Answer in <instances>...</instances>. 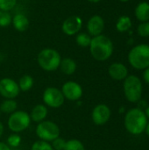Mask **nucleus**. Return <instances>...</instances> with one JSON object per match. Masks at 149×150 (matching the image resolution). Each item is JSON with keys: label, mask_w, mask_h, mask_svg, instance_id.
<instances>
[{"label": "nucleus", "mask_w": 149, "mask_h": 150, "mask_svg": "<svg viewBox=\"0 0 149 150\" xmlns=\"http://www.w3.org/2000/svg\"><path fill=\"white\" fill-rule=\"evenodd\" d=\"M47 113H48V111H47V106L40 104V105H35L32 108L30 113V118H31V120H32L33 122L40 123L45 120V119L47 116Z\"/></svg>", "instance_id": "nucleus-15"}, {"label": "nucleus", "mask_w": 149, "mask_h": 150, "mask_svg": "<svg viewBox=\"0 0 149 150\" xmlns=\"http://www.w3.org/2000/svg\"><path fill=\"white\" fill-rule=\"evenodd\" d=\"M148 123L145 112L138 107L129 110L125 115V127L126 131L133 135H140L144 133Z\"/></svg>", "instance_id": "nucleus-1"}, {"label": "nucleus", "mask_w": 149, "mask_h": 150, "mask_svg": "<svg viewBox=\"0 0 149 150\" xmlns=\"http://www.w3.org/2000/svg\"><path fill=\"white\" fill-rule=\"evenodd\" d=\"M64 150H85L83 143L76 139H72L67 141Z\"/></svg>", "instance_id": "nucleus-23"}, {"label": "nucleus", "mask_w": 149, "mask_h": 150, "mask_svg": "<svg viewBox=\"0 0 149 150\" xmlns=\"http://www.w3.org/2000/svg\"><path fill=\"white\" fill-rule=\"evenodd\" d=\"M145 132L147 134V135L149 137V123H148L147 127H146V129H145Z\"/></svg>", "instance_id": "nucleus-34"}, {"label": "nucleus", "mask_w": 149, "mask_h": 150, "mask_svg": "<svg viewBox=\"0 0 149 150\" xmlns=\"http://www.w3.org/2000/svg\"><path fill=\"white\" fill-rule=\"evenodd\" d=\"M66 142H67V141H65L64 139H62L61 137H58L52 142L51 146L54 150H64L65 146H66Z\"/></svg>", "instance_id": "nucleus-28"}, {"label": "nucleus", "mask_w": 149, "mask_h": 150, "mask_svg": "<svg viewBox=\"0 0 149 150\" xmlns=\"http://www.w3.org/2000/svg\"><path fill=\"white\" fill-rule=\"evenodd\" d=\"M105 28V21L102 17L98 15L92 16L87 23V30L90 36L100 35Z\"/></svg>", "instance_id": "nucleus-13"}, {"label": "nucleus", "mask_w": 149, "mask_h": 150, "mask_svg": "<svg viewBox=\"0 0 149 150\" xmlns=\"http://www.w3.org/2000/svg\"><path fill=\"white\" fill-rule=\"evenodd\" d=\"M123 91L126 98L131 103H138L141 99L143 87L141 79L134 76H128L124 80Z\"/></svg>", "instance_id": "nucleus-3"}, {"label": "nucleus", "mask_w": 149, "mask_h": 150, "mask_svg": "<svg viewBox=\"0 0 149 150\" xmlns=\"http://www.w3.org/2000/svg\"><path fill=\"white\" fill-rule=\"evenodd\" d=\"M32 150H54L51 144L47 142L39 140L32 145Z\"/></svg>", "instance_id": "nucleus-25"}, {"label": "nucleus", "mask_w": 149, "mask_h": 150, "mask_svg": "<svg viewBox=\"0 0 149 150\" xmlns=\"http://www.w3.org/2000/svg\"><path fill=\"white\" fill-rule=\"evenodd\" d=\"M76 44L78 46L83 47H86L90 46V41H91V37L89 33H80L76 34Z\"/></svg>", "instance_id": "nucleus-22"}, {"label": "nucleus", "mask_w": 149, "mask_h": 150, "mask_svg": "<svg viewBox=\"0 0 149 150\" xmlns=\"http://www.w3.org/2000/svg\"><path fill=\"white\" fill-rule=\"evenodd\" d=\"M108 73L110 76L116 81L125 80L128 76L127 68L120 62L112 63L108 69Z\"/></svg>", "instance_id": "nucleus-14"}, {"label": "nucleus", "mask_w": 149, "mask_h": 150, "mask_svg": "<svg viewBox=\"0 0 149 150\" xmlns=\"http://www.w3.org/2000/svg\"><path fill=\"white\" fill-rule=\"evenodd\" d=\"M83 26V20L78 16H71L64 20L61 25L62 32L68 35L72 36L78 33Z\"/></svg>", "instance_id": "nucleus-12"}, {"label": "nucleus", "mask_w": 149, "mask_h": 150, "mask_svg": "<svg viewBox=\"0 0 149 150\" xmlns=\"http://www.w3.org/2000/svg\"><path fill=\"white\" fill-rule=\"evenodd\" d=\"M135 15L136 18L142 21L146 22L149 19V4L146 2H142L138 4L135 9Z\"/></svg>", "instance_id": "nucleus-18"}, {"label": "nucleus", "mask_w": 149, "mask_h": 150, "mask_svg": "<svg viewBox=\"0 0 149 150\" xmlns=\"http://www.w3.org/2000/svg\"><path fill=\"white\" fill-rule=\"evenodd\" d=\"M11 23L14 28L18 32H24L27 30L29 27V19L23 13H17L13 16L11 19Z\"/></svg>", "instance_id": "nucleus-16"}, {"label": "nucleus", "mask_w": 149, "mask_h": 150, "mask_svg": "<svg viewBox=\"0 0 149 150\" xmlns=\"http://www.w3.org/2000/svg\"><path fill=\"white\" fill-rule=\"evenodd\" d=\"M143 79L144 81L149 84V67H148L147 69H145L144 73H143Z\"/></svg>", "instance_id": "nucleus-30"}, {"label": "nucleus", "mask_w": 149, "mask_h": 150, "mask_svg": "<svg viewBox=\"0 0 149 150\" xmlns=\"http://www.w3.org/2000/svg\"><path fill=\"white\" fill-rule=\"evenodd\" d=\"M0 150H11V149L6 143H4V142H0Z\"/></svg>", "instance_id": "nucleus-31"}, {"label": "nucleus", "mask_w": 149, "mask_h": 150, "mask_svg": "<svg viewBox=\"0 0 149 150\" xmlns=\"http://www.w3.org/2000/svg\"><path fill=\"white\" fill-rule=\"evenodd\" d=\"M18 87L20 89V91H28L31 90L34 84L33 78L29 76V75H24L23 76L20 77L18 83Z\"/></svg>", "instance_id": "nucleus-20"}, {"label": "nucleus", "mask_w": 149, "mask_h": 150, "mask_svg": "<svg viewBox=\"0 0 149 150\" xmlns=\"http://www.w3.org/2000/svg\"><path fill=\"white\" fill-rule=\"evenodd\" d=\"M132 26V22L129 17L127 16H122L119 18L117 24H116V27L117 30L119 32H126L127 31L130 27Z\"/></svg>", "instance_id": "nucleus-21"}, {"label": "nucleus", "mask_w": 149, "mask_h": 150, "mask_svg": "<svg viewBox=\"0 0 149 150\" xmlns=\"http://www.w3.org/2000/svg\"><path fill=\"white\" fill-rule=\"evenodd\" d=\"M87 1L91 2V3H98V2H100L101 0H87Z\"/></svg>", "instance_id": "nucleus-35"}, {"label": "nucleus", "mask_w": 149, "mask_h": 150, "mask_svg": "<svg viewBox=\"0 0 149 150\" xmlns=\"http://www.w3.org/2000/svg\"><path fill=\"white\" fill-rule=\"evenodd\" d=\"M44 104L50 108H59L64 104L65 98L61 90L55 87H47L42 95Z\"/></svg>", "instance_id": "nucleus-8"}, {"label": "nucleus", "mask_w": 149, "mask_h": 150, "mask_svg": "<svg viewBox=\"0 0 149 150\" xmlns=\"http://www.w3.org/2000/svg\"><path fill=\"white\" fill-rule=\"evenodd\" d=\"M0 115H1V112H0Z\"/></svg>", "instance_id": "nucleus-37"}, {"label": "nucleus", "mask_w": 149, "mask_h": 150, "mask_svg": "<svg viewBox=\"0 0 149 150\" xmlns=\"http://www.w3.org/2000/svg\"><path fill=\"white\" fill-rule=\"evenodd\" d=\"M36 134L40 140L52 142L60 136V128L56 123L51 120H43L38 123Z\"/></svg>", "instance_id": "nucleus-6"}, {"label": "nucleus", "mask_w": 149, "mask_h": 150, "mask_svg": "<svg viewBox=\"0 0 149 150\" xmlns=\"http://www.w3.org/2000/svg\"><path fill=\"white\" fill-rule=\"evenodd\" d=\"M59 68L61 69V71L63 74L70 76L76 72L77 65H76V62L73 59L64 58V59H61Z\"/></svg>", "instance_id": "nucleus-17"}, {"label": "nucleus", "mask_w": 149, "mask_h": 150, "mask_svg": "<svg viewBox=\"0 0 149 150\" xmlns=\"http://www.w3.org/2000/svg\"><path fill=\"white\" fill-rule=\"evenodd\" d=\"M17 4V0H0V10L9 11L12 10Z\"/></svg>", "instance_id": "nucleus-27"}, {"label": "nucleus", "mask_w": 149, "mask_h": 150, "mask_svg": "<svg viewBox=\"0 0 149 150\" xmlns=\"http://www.w3.org/2000/svg\"><path fill=\"white\" fill-rule=\"evenodd\" d=\"M128 62L136 69H145L149 67V46L141 44L133 47L128 54Z\"/></svg>", "instance_id": "nucleus-5"}, {"label": "nucleus", "mask_w": 149, "mask_h": 150, "mask_svg": "<svg viewBox=\"0 0 149 150\" xmlns=\"http://www.w3.org/2000/svg\"><path fill=\"white\" fill-rule=\"evenodd\" d=\"M20 92V89L17 82L9 77L0 80V95L5 99H14Z\"/></svg>", "instance_id": "nucleus-9"}, {"label": "nucleus", "mask_w": 149, "mask_h": 150, "mask_svg": "<svg viewBox=\"0 0 149 150\" xmlns=\"http://www.w3.org/2000/svg\"><path fill=\"white\" fill-rule=\"evenodd\" d=\"M30 114L25 111H15L8 119V127L15 134L21 133L27 129L30 126Z\"/></svg>", "instance_id": "nucleus-7"}, {"label": "nucleus", "mask_w": 149, "mask_h": 150, "mask_svg": "<svg viewBox=\"0 0 149 150\" xmlns=\"http://www.w3.org/2000/svg\"><path fill=\"white\" fill-rule=\"evenodd\" d=\"M21 141H22V139H21L20 135L14 133V134H11V135L8 137V139H7V145H8L9 147L17 148V147H18V146L20 145Z\"/></svg>", "instance_id": "nucleus-26"}, {"label": "nucleus", "mask_w": 149, "mask_h": 150, "mask_svg": "<svg viewBox=\"0 0 149 150\" xmlns=\"http://www.w3.org/2000/svg\"><path fill=\"white\" fill-rule=\"evenodd\" d=\"M0 61H1V58H0Z\"/></svg>", "instance_id": "nucleus-38"}, {"label": "nucleus", "mask_w": 149, "mask_h": 150, "mask_svg": "<svg viewBox=\"0 0 149 150\" xmlns=\"http://www.w3.org/2000/svg\"><path fill=\"white\" fill-rule=\"evenodd\" d=\"M17 108L18 104L14 99H4L0 104V112L6 114H11L17 111Z\"/></svg>", "instance_id": "nucleus-19"}, {"label": "nucleus", "mask_w": 149, "mask_h": 150, "mask_svg": "<svg viewBox=\"0 0 149 150\" xmlns=\"http://www.w3.org/2000/svg\"><path fill=\"white\" fill-rule=\"evenodd\" d=\"M119 1H122V2H127V1H129V0H119Z\"/></svg>", "instance_id": "nucleus-36"}, {"label": "nucleus", "mask_w": 149, "mask_h": 150, "mask_svg": "<svg viewBox=\"0 0 149 150\" xmlns=\"http://www.w3.org/2000/svg\"><path fill=\"white\" fill-rule=\"evenodd\" d=\"M4 125L0 122V138H1V136L3 135V133H4Z\"/></svg>", "instance_id": "nucleus-32"}, {"label": "nucleus", "mask_w": 149, "mask_h": 150, "mask_svg": "<svg viewBox=\"0 0 149 150\" xmlns=\"http://www.w3.org/2000/svg\"><path fill=\"white\" fill-rule=\"evenodd\" d=\"M145 114H146V116H147V118L148 119H149V105H148L147 106V108L145 109Z\"/></svg>", "instance_id": "nucleus-33"}, {"label": "nucleus", "mask_w": 149, "mask_h": 150, "mask_svg": "<svg viewBox=\"0 0 149 150\" xmlns=\"http://www.w3.org/2000/svg\"><path fill=\"white\" fill-rule=\"evenodd\" d=\"M138 33L142 37L149 36V22L146 21L141 24L138 27Z\"/></svg>", "instance_id": "nucleus-29"}, {"label": "nucleus", "mask_w": 149, "mask_h": 150, "mask_svg": "<svg viewBox=\"0 0 149 150\" xmlns=\"http://www.w3.org/2000/svg\"><path fill=\"white\" fill-rule=\"evenodd\" d=\"M11 16L9 11L0 10V27H6L11 23Z\"/></svg>", "instance_id": "nucleus-24"}, {"label": "nucleus", "mask_w": 149, "mask_h": 150, "mask_svg": "<svg viewBox=\"0 0 149 150\" xmlns=\"http://www.w3.org/2000/svg\"><path fill=\"white\" fill-rule=\"evenodd\" d=\"M61 92L65 98L70 101H78L83 93L82 86L74 81H68L65 83L61 87Z\"/></svg>", "instance_id": "nucleus-11"}, {"label": "nucleus", "mask_w": 149, "mask_h": 150, "mask_svg": "<svg viewBox=\"0 0 149 150\" xmlns=\"http://www.w3.org/2000/svg\"><path fill=\"white\" fill-rule=\"evenodd\" d=\"M37 61L42 69L46 71H54L59 68L61 57L55 49L44 48L39 53Z\"/></svg>", "instance_id": "nucleus-4"}, {"label": "nucleus", "mask_w": 149, "mask_h": 150, "mask_svg": "<svg viewBox=\"0 0 149 150\" xmlns=\"http://www.w3.org/2000/svg\"><path fill=\"white\" fill-rule=\"evenodd\" d=\"M112 115L111 109L105 104H99L96 105L91 112V119L95 125L103 126L106 124Z\"/></svg>", "instance_id": "nucleus-10"}, {"label": "nucleus", "mask_w": 149, "mask_h": 150, "mask_svg": "<svg viewBox=\"0 0 149 150\" xmlns=\"http://www.w3.org/2000/svg\"><path fill=\"white\" fill-rule=\"evenodd\" d=\"M89 47L92 57L99 62L108 60L113 53V44L112 40L102 34L91 38Z\"/></svg>", "instance_id": "nucleus-2"}]
</instances>
